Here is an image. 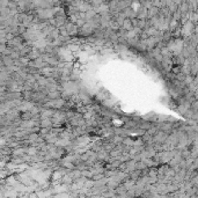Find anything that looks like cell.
I'll list each match as a JSON object with an SVG mask.
<instances>
[{"label": "cell", "instance_id": "6da1fadb", "mask_svg": "<svg viewBox=\"0 0 198 198\" xmlns=\"http://www.w3.org/2000/svg\"><path fill=\"white\" fill-rule=\"evenodd\" d=\"M121 28L124 30V31H131L133 30V26H132V22L130 19H125L123 23H122V26H121Z\"/></svg>", "mask_w": 198, "mask_h": 198}, {"label": "cell", "instance_id": "7a4b0ae2", "mask_svg": "<svg viewBox=\"0 0 198 198\" xmlns=\"http://www.w3.org/2000/svg\"><path fill=\"white\" fill-rule=\"evenodd\" d=\"M39 126H41V129H50V127L52 126L51 119H50V118L41 119V122H39Z\"/></svg>", "mask_w": 198, "mask_h": 198}, {"label": "cell", "instance_id": "3957f363", "mask_svg": "<svg viewBox=\"0 0 198 198\" xmlns=\"http://www.w3.org/2000/svg\"><path fill=\"white\" fill-rule=\"evenodd\" d=\"M46 97H48L49 100H57V99L60 97V92H58V90H55V92H49V93H48V95H46Z\"/></svg>", "mask_w": 198, "mask_h": 198}]
</instances>
